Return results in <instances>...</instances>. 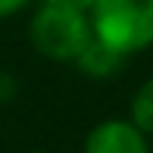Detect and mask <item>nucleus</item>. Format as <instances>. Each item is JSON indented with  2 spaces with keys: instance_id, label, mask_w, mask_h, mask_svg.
<instances>
[{
  "instance_id": "0eeeda50",
  "label": "nucleus",
  "mask_w": 153,
  "mask_h": 153,
  "mask_svg": "<svg viewBox=\"0 0 153 153\" xmlns=\"http://www.w3.org/2000/svg\"><path fill=\"white\" fill-rule=\"evenodd\" d=\"M57 3H72V6H81V9H90L96 0H57Z\"/></svg>"
},
{
  "instance_id": "f257e3e1",
  "label": "nucleus",
  "mask_w": 153,
  "mask_h": 153,
  "mask_svg": "<svg viewBox=\"0 0 153 153\" xmlns=\"http://www.w3.org/2000/svg\"><path fill=\"white\" fill-rule=\"evenodd\" d=\"M27 33H30V45L42 57L75 63V57L93 36V24H90V12L81 6L42 0V6L30 18Z\"/></svg>"
},
{
  "instance_id": "20e7f679",
  "label": "nucleus",
  "mask_w": 153,
  "mask_h": 153,
  "mask_svg": "<svg viewBox=\"0 0 153 153\" xmlns=\"http://www.w3.org/2000/svg\"><path fill=\"white\" fill-rule=\"evenodd\" d=\"M123 57L126 54H120L117 48H111L102 39L90 36V42L81 48L78 57H75V66H78L81 72H87V75H93V78H105V75H114L120 69Z\"/></svg>"
},
{
  "instance_id": "f03ea898",
  "label": "nucleus",
  "mask_w": 153,
  "mask_h": 153,
  "mask_svg": "<svg viewBox=\"0 0 153 153\" xmlns=\"http://www.w3.org/2000/svg\"><path fill=\"white\" fill-rule=\"evenodd\" d=\"M93 36L120 54H138L153 45V0H96L87 9Z\"/></svg>"
},
{
  "instance_id": "39448f33",
  "label": "nucleus",
  "mask_w": 153,
  "mask_h": 153,
  "mask_svg": "<svg viewBox=\"0 0 153 153\" xmlns=\"http://www.w3.org/2000/svg\"><path fill=\"white\" fill-rule=\"evenodd\" d=\"M129 120L144 132V135H153V78H147L135 96H132V105H129Z\"/></svg>"
},
{
  "instance_id": "7ed1b4c3",
  "label": "nucleus",
  "mask_w": 153,
  "mask_h": 153,
  "mask_svg": "<svg viewBox=\"0 0 153 153\" xmlns=\"http://www.w3.org/2000/svg\"><path fill=\"white\" fill-rule=\"evenodd\" d=\"M84 153H150V144L132 120H102L87 132Z\"/></svg>"
},
{
  "instance_id": "423d86ee",
  "label": "nucleus",
  "mask_w": 153,
  "mask_h": 153,
  "mask_svg": "<svg viewBox=\"0 0 153 153\" xmlns=\"http://www.w3.org/2000/svg\"><path fill=\"white\" fill-rule=\"evenodd\" d=\"M30 0H0V18H9L15 12H21Z\"/></svg>"
}]
</instances>
